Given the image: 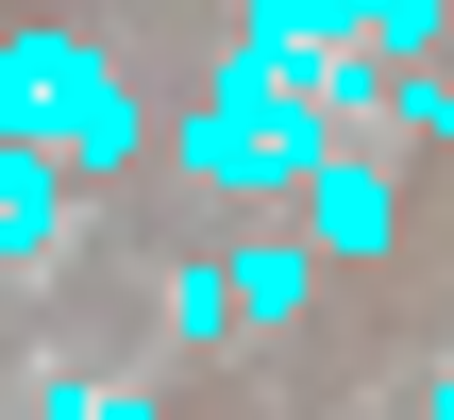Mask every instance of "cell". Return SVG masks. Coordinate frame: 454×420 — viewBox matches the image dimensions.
I'll return each mask as SVG.
<instances>
[{
    "mask_svg": "<svg viewBox=\"0 0 454 420\" xmlns=\"http://www.w3.org/2000/svg\"><path fill=\"white\" fill-rule=\"evenodd\" d=\"M236 303H253V320H303V253H286V236H270V253H236Z\"/></svg>",
    "mask_w": 454,
    "mask_h": 420,
    "instance_id": "obj_5",
    "label": "cell"
},
{
    "mask_svg": "<svg viewBox=\"0 0 454 420\" xmlns=\"http://www.w3.org/2000/svg\"><path fill=\"white\" fill-rule=\"evenodd\" d=\"M371 51L387 67H438V0H371Z\"/></svg>",
    "mask_w": 454,
    "mask_h": 420,
    "instance_id": "obj_7",
    "label": "cell"
},
{
    "mask_svg": "<svg viewBox=\"0 0 454 420\" xmlns=\"http://www.w3.org/2000/svg\"><path fill=\"white\" fill-rule=\"evenodd\" d=\"M219 320H253V303H236V269L185 253V269H168V337H219Z\"/></svg>",
    "mask_w": 454,
    "mask_h": 420,
    "instance_id": "obj_4",
    "label": "cell"
},
{
    "mask_svg": "<svg viewBox=\"0 0 454 420\" xmlns=\"http://www.w3.org/2000/svg\"><path fill=\"white\" fill-rule=\"evenodd\" d=\"M0 135H17V152H51L67 185H101V168H135V152H152V101L118 84V51H101V34H51V17H34V34H0Z\"/></svg>",
    "mask_w": 454,
    "mask_h": 420,
    "instance_id": "obj_1",
    "label": "cell"
},
{
    "mask_svg": "<svg viewBox=\"0 0 454 420\" xmlns=\"http://www.w3.org/2000/svg\"><path fill=\"white\" fill-rule=\"evenodd\" d=\"M438 420H454V337H438Z\"/></svg>",
    "mask_w": 454,
    "mask_h": 420,
    "instance_id": "obj_9",
    "label": "cell"
},
{
    "mask_svg": "<svg viewBox=\"0 0 454 420\" xmlns=\"http://www.w3.org/2000/svg\"><path fill=\"white\" fill-rule=\"evenodd\" d=\"M387 135H438L454 152V67H404V84H387Z\"/></svg>",
    "mask_w": 454,
    "mask_h": 420,
    "instance_id": "obj_6",
    "label": "cell"
},
{
    "mask_svg": "<svg viewBox=\"0 0 454 420\" xmlns=\"http://www.w3.org/2000/svg\"><path fill=\"white\" fill-rule=\"evenodd\" d=\"M51 420H152V404H135V387H67Z\"/></svg>",
    "mask_w": 454,
    "mask_h": 420,
    "instance_id": "obj_8",
    "label": "cell"
},
{
    "mask_svg": "<svg viewBox=\"0 0 454 420\" xmlns=\"http://www.w3.org/2000/svg\"><path fill=\"white\" fill-rule=\"evenodd\" d=\"M34 253H67V168H51V152H17V135H0V286H17V269H34Z\"/></svg>",
    "mask_w": 454,
    "mask_h": 420,
    "instance_id": "obj_3",
    "label": "cell"
},
{
    "mask_svg": "<svg viewBox=\"0 0 454 420\" xmlns=\"http://www.w3.org/2000/svg\"><path fill=\"white\" fill-rule=\"evenodd\" d=\"M303 219H320V253H387V236H404V185H387V152H354V135H337V152L303 168Z\"/></svg>",
    "mask_w": 454,
    "mask_h": 420,
    "instance_id": "obj_2",
    "label": "cell"
}]
</instances>
